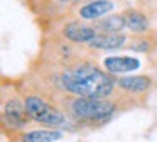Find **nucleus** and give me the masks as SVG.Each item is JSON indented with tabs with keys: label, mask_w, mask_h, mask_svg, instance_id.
<instances>
[{
	"label": "nucleus",
	"mask_w": 157,
	"mask_h": 142,
	"mask_svg": "<svg viewBox=\"0 0 157 142\" xmlns=\"http://www.w3.org/2000/svg\"><path fill=\"white\" fill-rule=\"evenodd\" d=\"M113 7H115V3L112 0H91V2L79 7L78 15L83 20H95V19L106 15L108 12H112Z\"/></svg>",
	"instance_id": "7"
},
{
	"label": "nucleus",
	"mask_w": 157,
	"mask_h": 142,
	"mask_svg": "<svg viewBox=\"0 0 157 142\" xmlns=\"http://www.w3.org/2000/svg\"><path fill=\"white\" fill-rule=\"evenodd\" d=\"M56 85L68 95L88 98H108L115 90V83L112 78L88 63L63 68L58 73Z\"/></svg>",
	"instance_id": "1"
},
{
	"label": "nucleus",
	"mask_w": 157,
	"mask_h": 142,
	"mask_svg": "<svg viewBox=\"0 0 157 142\" xmlns=\"http://www.w3.org/2000/svg\"><path fill=\"white\" fill-rule=\"evenodd\" d=\"M29 122H31V118H29L27 112H25L24 100L12 97L4 103V110L0 113V124L5 128L17 132V130H22Z\"/></svg>",
	"instance_id": "4"
},
{
	"label": "nucleus",
	"mask_w": 157,
	"mask_h": 142,
	"mask_svg": "<svg viewBox=\"0 0 157 142\" xmlns=\"http://www.w3.org/2000/svg\"><path fill=\"white\" fill-rule=\"evenodd\" d=\"M123 15H125V26L133 32H144L149 29V19L139 10H127Z\"/></svg>",
	"instance_id": "12"
},
{
	"label": "nucleus",
	"mask_w": 157,
	"mask_h": 142,
	"mask_svg": "<svg viewBox=\"0 0 157 142\" xmlns=\"http://www.w3.org/2000/svg\"><path fill=\"white\" fill-rule=\"evenodd\" d=\"M59 2H73V0H59Z\"/></svg>",
	"instance_id": "14"
},
{
	"label": "nucleus",
	"mask_w": 157,
	"mask_h": 142,
	"mask_svg": "<svg viewBox=\"0 0 157 142\" xmlns=\"http://www.w3.org/2000/svg\"><path fill=\"white\" fill-rule=\"evenodd\" d=\"M54 103L64 112L68 120L76 124H103L117 112V103L108 98H88L64 93L59 98L54 97Z\"/></svg>",
	"instance_id": "2"
},
{
	"label": "nucleus",
	"mask_w": 157,
	"mask_h": 142,
	"mask_svg": "<svg viewBox=\"0 0 157 142\" xmlns=\"http://www.w3.org/2000/svg\"><path fill=\"white\" fill-rule=\"evenodd\" d=\"M127 44V37L123 34L113 32V34H98L91 42L88 44L93 49H120Z\"/></svg>",
	"instance_id": "10"
},
{
	"label": "nucleus",
	"mask_w": 157,
	"mask_h": 142,
	"mask_svg": "<svg viewBox=\"0 0 157 142\" xmlns=\"http://www.w3.org/2000/svg\"><path fill=\"white\" fill-rule=\"evenodd\" d=\"M63 134L59 130H48V128H36V130H17L14 132V137L9 135L12 142H54L59 140Z\"/></svg>",
	"instance_id": "6"
},
{
	"label": "nucleus",
	"mask_w": 157,
	"mask_h": 142,
	"mask_svg": "<svg viewBox=\"0 0 157 142\" xmlns=\"http://www.w3.org/2000/svg\"><path fill=\"white\" fill-rule=\"evenodd\" d=\"M149 47H150V44L147 41H135V42H132L128 46V49L139 51V53H145V51H149Z\"/></svg>",
	"instance_id": "13"
},
{
	"label": "nucleus",
	"mask_w": 157,
	"mask_h": 142,
	"mask_svg": "<svg viewBox=\"0 0 157 142\" xmlns=\"http://www.w3.org/2000/svg\"><path fill=\"white\" fill-rule=\"evenodd\" d=\"M103 68L108 73H130L140 68V61L130 56H110L103 59Z\"/></svg>",
	"instance_id": "8"
},
{
	"label": "nucleus",
	"mask_w": 157,
	"mask_h": 142,
	"mask_svg": "<svg viewBox=\"0 0 157 142\" xmlns=\"http://www.w3.org/2000/svg\"><path fill=\"white\" fill-rule=\"evenodd\" d=\"M117 85H118L120 90L125 91V93L144 95L150 90L152 80H150L149 76H144V74H139V76H125V78H120V80L117 81Z\"/></svg>",
	"instance_id": "9"
},
{
	"label": "nucleus",
	"mask_w": 157,
	"mask_h": 142,
	"mask_svg": "<svg viewBox=\"0 0 157 142\" xmlns=\"http://www.w3.org/2000/svg\"><path fill=\"white\" fill-rule=\"evenodd\" d=\"M96 30H100L101 34H113V32H120V30L125 27V15H120V14H113V15L103 17L101 20L95 24Z\"/></svg>",
	"instance_id": "11"
},
{
	"label": "nucleus",
	"mask_w": 157,
	"mask_h": 142,
	"mask_svg": "<svg viewBox=\"0 0 157 142\" xmlns=\"http://www.w3.org/2000/svg\"><path fill=\"white\" fill-rule=\"evenodd\" d=\"M22 100H24V107L29 118L36 124L58 128L68 122V117L64 115V112L56 103H49V100H46L42 95L27 93L24 95Z\"/></svg>",
	"instance_id": "3"
},
{
	"label": "nucleus",
	"mask_w": 157,
	"mask_h": 142,
	"mask_svg": "<svg viewBox=\"0 0 157 142\" xmlns=\"http://www.w3.org/2000/svg\"><path fill=\"white\" fill-rule=\"evenodd\" d=\"M61 34H63L64 39L71 41V42H79V44L86 42V44H90L96 36H98V30H96L93 26H88V24H85V22L71 20V22H68L64 27H63Z\"/></svg>",
	"instance_id": "5"
}]
</instances>
